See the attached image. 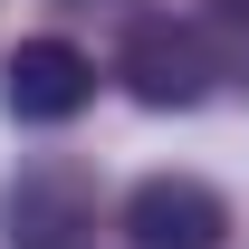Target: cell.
<instances>
[{
  "mask_svg": "<svg viewBox=\"0 0 249 249\" xmlns=\"http://www.w3.org/2000/svg\"><path fill=\"white\" fill-rule=\"evenodd\" d=\"M0 249H96V173L67 154H29L0 182Z\"/></svg>",
  "mask_w": 249,
  "mask_h": 249,
  "instance_id": "obj_1",
  "label": "cell"
},
{
  "mask_svg": "<svg viewBox=\"0 0 249 249\" xmlns=\"http://www.w3.org/2000/svg\"><path fill=\"white\" fill-rule=\"evenodd\" d=\"M115 77H124V96H134V106L173 115V106H201V96H211L220 58H211V38L192 29V19L154 10V19H134V29H124V48H115Z\"/></svg>",
  "mask_w": 249,
  "mask_h": 249,
  "instance_id": "obj_2",
  "label": "cell"
},
{
  "mask_svg": "<svg viewBox=\"0 0 249 249\" xmlns=\"http://www.w3.org/2000/svg\"><path fill=\"white\" fill-rule=\"evenodd\" d=\"M124 249H230V201L201 173H144L124 192Z\"/></svg>",
  "mask_w": 249,
  "mask_h": 249,
  "instance_id": "obj_3",
  "label": "cell"
},
{
  "mask_svg": "<svg viewBox=\"0 0 249 249\" xmlns=\"http://www.w3.org/2000/svg\"><path fill=\"white\" fill-rule=\"evenodd\" d=\"M0 106L10 124H67L96 106V58L77 38H19L10 58H0Z\"/></svg>",
  "mask_w": 249,
  "mask_h": 249,
  "instance_id": "obj_4",
  "label": "cell"
},
{
  "mask_svg": "<svg viewBox=\"0 0 249 249\" xmlns=\"http://www.w3.org/2000/svg\"><path fill=\"white\" fill-rule=\"evenodd\" d=\"M230 19H240V29H249V0H230Z\"/></svg>",
  "mask_w": 249,
  "mask_h": 249,
  "instance_id": "obj_5",
  "label": "cell"
}]
</instances>
